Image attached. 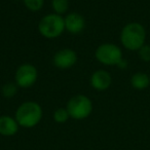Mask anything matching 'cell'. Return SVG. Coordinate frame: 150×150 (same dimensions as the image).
Listing matches in <instances>:
<instances>
[{
    "instance_id": "obj_1",
    "label": "cell",
    "mask_w": 150,
    "mask_h": 150,
    "mask_svg": "<svg viewBox=\"0 0 150 150\" xmlns=\"http://www.w3.org/2000/svg\"><path fill=\"white\" fill-rule=\"evenodd\" d=\"M146 31L143 25L138 22H131L121 29L120 42L127 50H139L145 44Z\"/></svg>"
},
{
    "instance_id": "obj_2",
    "label": "cell",
    "mask_w": 150,
    "mask_h": 150,
    "mask_svg": "<svg viewBox=\"0 0 150 150\" xmlns=\"http://www.w3.org/2000/svg\"><path fill=\"white\" fill-rule=\"evenodd\" d=\"M43 115L42 108L37 102L27 101L18 107L16 111V120L18 121L20 127L25 129L34 127L40 122Z\"/></svg>"
},
{
    "instance_id": "obj_3",
    "label": "cell",
    "mask_w": 150,
    "mask_h": 150,
    "mask_svg": "<svg viewBox=\"0 0 150 150\" xmlns=\"http://www.w3.org/2000/svg\"><path fill=\"white\" fill-rule=\"evenodd\" d=\"M38 31L47 39H54L65 31L64 18L57 13H50L42 18L38 23Z\"/></svg>"
},
{
    "instance_id": "obj_4",
    "label": "cell",
    "mask_w": 150,
    "mask_h": 150,
    "mask_svg": "<svg viewBox=\"0 0 150 150\" xmlns=\"http://www.w3.org/2000/svg\"><path fill=\"white\" fill-rule=\"evenodd\" d=\"M66 109L71 118L81 120L91 115L93 111V102L86 95H75L67 102Z\"/></svg>"
},
{
    "instance_id": "obj_5",
    "label": "cell",
    "mask_w": 150,
    "mask_h": 150,
    "mask_svg": "<svg viewBox=\"0 0 150 150\" xmlns=\"http://www.w3.org/2000/svg\"><path fill=\"white\" fill-rule=\"evenodd\" d=\"M95 57L99 63L106 66H117L122 60V50L114 43H103L97 47Z\"/></svg>"
},
{
    "instance_id": "obj_6",
    "label": "cell",
    "mask_w": 150,
    "mask_h": 150,
    "mask_svg": "<svg viewBox=\"0 0 150 150\" xmlns=\"http://www.w3.org/2000/svg\"><path fill=\"white\" fill-rule=\"evenodd\" d=\"M38 79V71L34 65L25 63L18 67L15 74V81L21 88H29L36 83Z\"/></svg>"
},
{
    "instance_id": "obj_7",
    "label": "cell",
    "mask_w": 150,
    "mask_h": 150,
    "mask_svg": "<svg viewBox=\"0 0 150 150\" xmlns=\"http://www.w3.org/2000/svg\"><path fill=\"white\" fill-rule=\"evenodd\" d=\"M77 54L71 48H62L54 54L52 63L59 69H69L72 68L77 63Z\"/></svg>"
},
{
    "instance_id": "obj_8",
    "label": "cell",
    "mask_w": 150,
    "mask_h": 150,
    "mask_svg": "<svg viewBox=\"0 0 150 150\" xmlns=\"http://www.w3.org/2000/svg\"><path fill=\"white\" fill-rule=\"evenodd\" d=\"M91 86L94 90L98 92H104L110 88L112 83V77L110 73L106 70H96L91 75Z\"/></svg>"
},
{
    "instance_id": "obj_9",
    "label": "cell",
    "mask_w": 150,
    "mask_h": 150,
    "mask_svg": "<svg viewBox=\"0 0 150 150\" xmlns=\"http://www.w3.org/2000/svg\"><path fill=\"white\" fill-rule=\"evenodd\" d=\"M65 30L70 34H79L86 27V19L79 13H70L64 18Z\"/></svg>"
},
{
    "instance_id": "obj_10",
    "label": "cell",
    "mask_w": 150,
    "mask_h": 150,
    "mask_svg": "<svg viewBox=\"0 0 150 150\" xmlns=\"http://www.w3.org/2000/svg\"><path fill=\"white\" fill-rule=\"evenodd\" d=\"M19 123L16 118L8 115L0 116V135L5 137H11L16 135L19 131Z\"/></svg>"
},
{
    "instance_id": "obj_11",
    "label": "cell",
    "mask_w": 150,
    "mask_h": 150,
    "mask_svg": "<svg viewBox=\"0 0 150 150\" xmlns=\"http://www.w3.org/2000/svg\"><path fill=\"white\" fill-rule=\"evenodd\" d=\"M131 86L137 91H143L150 86V76L144 72H137L131 77Z\"/></svg>"
},
{
    "instance_id": "obj_12",
    "label": "cell",
    "mask_w": 150,
    "mask_h": 150,
    "mask_svg": "<svg viewBox=\"0 0 150 150\" xmlns=\"http://www.w3.org/2000/svg\"><path fill=\"white\" fill-rule=\"evenodd\" d=\"M52 11L57 15H64L69 8V0H52Z\"/></svg>"
},
{
    "instance_id": "obj_13",
    "label": "cell",
    "mask_w": 150,
    "mask_h": 150,
    "mask_svg": "<svg viewBox=\"0 0 150 150\" xmlns=\"http://www.w3.org/2000/svg\"><path fill=\"white\" fill-rule=\"evenodd\" d=\"M18 88L19 86H17V83L13 82H7L1 88V94L4 98L6 99H11L18 94Z\"/></svg>"
},
{
    "instance_id": "obj_14",
    "label": "cell",
    "mask_w": 150,
    "mask_h": 150,
    "mask_svg": "<svg viewBox=\"0 0 150 150\" xmlns=\"http://www.w3.org/2000/svg\"><path fill=\"white\" fill-rule=\"evenodd\" d=\"M24 5L30 11H39L43 7L44 0H23Z\"/></svg>"
},
{
    "instance_id": "obj_15",
    "label": "cell",
    "mask_w": 150,
    "mask_h": 150,
    "mask_svg": "<svg viewBox=\"0 0 150 150\" xmlns=\"http://www.w3.org/2000/svg\"><path fill=\"white\" fill-rule=\"evenodd\" d=\"M70 118L68 111L66 108H58L54 112V120L58 123H64Z\"/></svg>"
},
{
    "instance_id": "obj_16",
    "label": "cell",
    "mask_w": 150,
    "mask_h": 150,
    "mask_svg": "<svg viewBox=\"0 0 150 150\" xmlns=\"http://www.w3.org/2000/svg\"><path fill=\"white\" fill-rule=\"evenodd\" d=\"M138 56L140 60L143 62H150V45L144 44L139 50H138Z\"/></svg>"
},
{
    "instance_id": "obj_17",
    "label": "cell",
    "mask_w": 150,
    "mask_h": 150,
    "mask_svg": "<svg viewBox=\"0 0 150 150\" xmlns=\"http://www.w3.org/2000/svg\"><path fill=\"white\" fill-rule=\"evenodd\" d=\"M117 67H119V68H121V69L127 68V62L125 60V59H122V60L120 61V63L117 65Z\"/></svg>"
}]
</instances>
